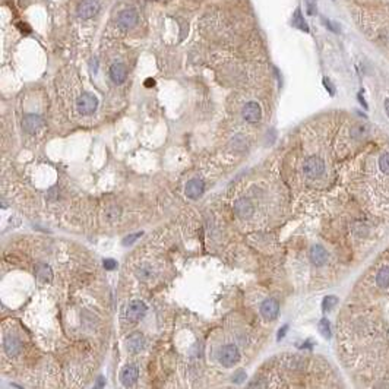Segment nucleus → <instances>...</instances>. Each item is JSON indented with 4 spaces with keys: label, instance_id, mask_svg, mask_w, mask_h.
Wrapping results in <instances>:
<instances>
[{
    "label": "nucleus",
    "instance_id": "f257e3e1",
    "mask_svg": "<svg viewBox=\"0 0 389 389\" xmlns=\"http://www.w3.org/2000/svg\"><path fill=\"white\" fill-rule=\"evenodd\" d=\"M239 359H240V353L234 344L222 345L218 350V360L224 367H233L239 362Z\"/></svg>",
    "mask_w": 389,
    "mask_h": 389
},
{
    "label": "nucleus",
    "instance_id": "f03ea898",
    "mask_svg": "<svg viewBox=\"0 0 389 389\" xmlns=\"http://www.w3.org/2000/svg\"><path fill=\"white\" fill-rule=\"evenodd\" d=\"M303 171L309 179H317L325 171V163L320 157H309L303 164Z\"/></svg>",
    "mask_w": 389,
    "mask_h": 389
},
{
    "label": "nucleus",
    "instance_id": "7ed1b4c3",
    "mask_svg": "<svg viewBox=\"0 0 389 389\" xmlns=\"http://www.w3.org/2000/svg\"><path fill=\"white\" fill-rule=\"evenodd\" d=\"M146 310H148V307H146V304L144 303V301H141V300H133V301H130V304L127 306V310H126V317H127V320H130V322H139V320H142L144 319V316L146 315Z\"/></svg>",
    "mask_w": 389,
    "mask_h": 389
},
{
    "label": "nucleus",
    "instance_id": "20e7f679",
    "mask_svg": "<svg viewBox=\"0 0 389 389\" xmlns=\"http://www.w3.org/2000/svg\"><path fill=\"white\" fill-rule=\"evenodd\" d=\"M97 107H98L97 97L93 96V94H88V93L82 94L81 97L78 98V101H76V108H78V111H79L81 114H85V116L93 114V113L97 110Z\"/></svg>",
    "mask_w": 389,
    "mask_h": 389
},
{
    "label": "nucleus",
    "instance_id": "39448f33",
    "mask_svg": "<svg viewBox=\"0 0 389 389\" xmlns=\"http://www.w3.org/2000/svg\"><path fill=\"white\" fill-rule=\"evenodd\" d=\"M136 22H138V13L132 7L122 10L120 15H119V18H117L119 28H122L123 31H127V29L133 28L136 25Z\"/></svg>",
    "mask_w": 389,
    "mask_h": 389
},
{
    "label": "nucleus",
    "instance_id": "423d86ee",
    "mask_svg": "<svg viewBox=\"0 0 389 389\" xmlns=\"http://www.w3.org/2000/svg\"><path fill=\"white\" fill-rule=\"evenodd\" d=\"M280 313V304L275 298H267L261 304V315L267 320H275Z\"/></svg>",
    "mask_w": 389,
    "mask_h": 389
},
{
    "label": "nucleus",
    "instance_id": "0eeeda50",
    "mask_svg": "<svg viewBox=\"0 0 389 389\" xmlns=\"http://www.w3.org/2000/svg\"><path fill=\"white\" fill-rule=\"evenodd\" d=\"M234 214L242 218V219H247L253 215L255 212V208H253V203L246 199V197H242V199H237L236 203H234Z\"/></svg>",
    "mask_w": 389,
    "mask_h": 389
},
{
    "label": "nucleus",
    "instance_id": "6e6552de",
    "mask_svg": "<svg viewBox=\"0 0 389 389\" xmlns=\"http://www.w3.org/2000/svg\"><path fill=\"white\" fill-rule=\"evenodd\" d=\"M243 119L249 123H258L262 117V110H261V105L255 101H250L247 104H244L243 107Z\"/></svg>",
    "mask_w": 389,
    "mask_h": 389
},
{
    "label": "nucleus",
    "instance_id": "1a4fd4ad",
    "mask_svg": "<svg viewBox=\"0 0 389 389\" xmlns=\"http://www.w3.org/2000/svg\"><path fill=\"white\" fill-rule=\"evenodd\" d=\"M99 9L97 0H82L78 6V16H81L82 19H90L93 16H96Z\"/></svg>",
    "mask_w": 389,
    "mask_h": 389
},
{
    "label": "nucleus",
    "instance_id": "9d476101",
    "mask_svg": "<svg viewBox=\"0 0 389 389\" xmlns=\"http://www.w3.org/2000/svg\"><path fill=\"white\" fill-rule=\"evenodd\" d=\"M139 376V367L136 365H129L120 372V381L123 387H132Z\"/></svg>",
    "mask_w": 389,
    "mask_h": 389
},
{
    "label": "nucleus",
    "instance_id": "9b49d317",
    "mask_svg": "<svg viewBox=\"0 0 389 389\" xmlns=\"http://www.w3.org/2000/svg\"><path fill=\"white\" fill-rule=\"evenodd\" d=\"M3 348L9 357H16L22 350V344L15 335H6L3 340Z\"/></svg>",
    "mask_w": 389,
    "mask_h": 389
},
{
    "label": "nucleus",
    "instance_id": "f8f14e48",
    "mask_svg": "<svg viewBox=\"0 0 389 389\" xmlns=\"http://www.w3.org/2000/svg\"><path fill=\"white\" fill-rule=\"evenodd\" d=\"M144 345H145V340H144V335L139 334V332H135V334L129 335L127 340H126V348L132 354H136V353L142 351Z\"/></svg>",
    "mask_w": 389,
    "mask_h": 389
},
{
    "label": "nucleus",
    "instance_id": "ddd939ff",
    "mask_svg": "<svg viewBox=\"0 0 389 389\" xmlns=\"http://www.w3.org/2000/svg\"><path fill=\"white\" fill-rule=\"evenodd\" d=\"M203 191H205V183H203V180H200V179H192V180H189L188 183H186V189H185V192H186V196L188 197H191V199H197V197H200L202 196V194H203Z\"/></svg>",
    "mask_w": 389,
    "mask_h": 389
},
{
    "label": "nucleus",
    "instance_id": "4468645a",
    "mask_svg": "<svg viewBox=\"0 0 389 389\" xmlns=\"http://www.w3.org/2000/svg\"><path fill=\"white\" fill-rule=\"evenodd\" d=\"M43 124V120L38 114H26L22 120V127L26 133H35Z\"/></svg>",
    "mask_w": 389,
    "mask_h": 389
},
{
    "label": "nucleus",
    "instance_id": "2eb2a0df",
    "mask_svg": "<svg viewBox=\"0 0 389 389\" xmlns=\"http://www.w3.org/2000/svg\"><path fill=\"white\" fill-rule=\"evenodd\" d=\"M126 76H127V69L123 63H114L110 68V78L114 84H117V85L123 84Z\"/></svg>",
    "mask_w": 389,
    "mask_h": 389
},
{
    "label": "nucleus",
    "instance_id": "dca6fc26",
    "mask_svg": "<svg viewBox=\"0 0 389 389\" xmlns=\"http://www.w3.org/2000/svg\"><path fill=\"white\" fill-rule=\"evenodd\" d=\"M310 259L315 265H323L328 259V253H326L325 247H322L319 244L313 246L310 250Z\"/></svg>",
    "mask_w": 389,
    "mask_h": 389
},
{
    "label": "nucleus",
    "instance_id": "f3484780",
    "mask_svg": "<svg viewBox=\"0 0 389 389\" xmlns=\"http://www.w3.org/2000/svg\"><path fill=\"white\" fill-rule=\"evenodd\" d=\"M35 274H37L38 280L43 281V283H50L53 280V271L46 264H38L35 267Z\"/></svg>",
    "mask_w": 389,
    "mask_h": 389
},
{
    "label": "nucleus",
    "instance_id": "a211bd4d",
    "mask_svg": "<svg viewBox=\"0 0 389 389\" xmlns=\"http://www.w3.org/2000/svg\"><path fill=\"white\" fill-rule=\"evenodd\" d=\"M292 26L298 28L300 31L309 32V26H307V24H306V21H304V18H303V13H301L300 7L295 9V12H294V15H292Z\"/></svg>",
    "mask_w": 389,
    "mask_h": 389
},
{
    "label": "nucleus",
    "instance_id": "6ab92c4d",
    "mask_svg": "<svg viewBox=\"0 0 389 389\" xmlns=\"http://www.w3.org/2000/svg\"><path fill=\"white\" fill-rule=\"evenodd\" d=\"M376 283H378V286L382 287V289L389 287V267L382 268V269L378 272V275H376Z\"/></svg>",
    "mask_w": 389,
    "mask_h": 389
},
{
    "label": "nucleus",
    "instance_id": "aec40b11",
    "mask_svg": "<svg viewBox=\"0 0 389 389\" xmlns=\"http://www.w3.org/2000/svg\"><path fill=\"white\" fill-rule=\"evenodd\" d=\"M337 303H338V298L335 295H328L322 301V309L323 310H331V309H334L337 306Z\"/></svg>",
    "mask_w": 389,
    "mask_h": 389
},
{
    "label": "nucleus",
    "instance_id": "412c9836",
    "mask_svg": "<svg viewBox=\"0 0 389 389\" xmlns=\"http://www.w3.org/2000/svg\"><path fill=\"white\" fill-rule=\"evenodd\" d=\"M319 331L325 338H331V326H329V320L328 319H322L319 322Z\"/></svg>",
    "mask_w": 389,
    "mask_h": 389
},
{
    "label": "nucleus",
    "instance_id": "4be33fe9",
    "mask_svg": "<svg viewBox=\"0 0 389 389\" xmlns=\"http://www.w3.org/2000/svg\"><path fill=\"white\" fill-rule=\"evenodd\" d=\"M142 236V231H139V233H135V234H129V236H126L124 239H123V246H130V244H133L139 237Z\"/></svg>",
    "mask_w": 389,
    "mask_h": 389
},
{
    "label": "nucleus",
    "instance_id": "5701e85b",
    "mask_svg": "<svg viewBox=\"0 0 389 389\" xmlns=\"http://www.w3.org/2000/svg\"><path fill=\"white\" fill-rule=\"evenodd\" d=\"M379 167L384 173L389 174V154H384L381 158H379Z\"/></svg>",
    "mask_w": 389,
    "mask_h": 389
},
{
    "label": "nucleus",
    "instance_id": "b1692460",
    "mask_svg": "<svg viewBox=\"0 0 389 389\" xmlns=\"http://www.w3.org/2000/svg\"><path fill=\"white\" fill-rule=\"evenodd\" d=\"M102 265H104V269H107V271H113L117 268V262L114 259H104Z\"/></svg>",
    "mask_w": 389,
    "mask_h": 389
},
{
    "label": "nucleus",
    "instance_id": "393cba45",
    "mask_svg": "<svg viewBox=\"0 0 389 389\" xmlns=\"http://www.w3.org/2000/svg\"><path fill=\"white\" fill-rule=\"evenodd\" d=\"M243 379H246V372L244 370H237L236 373H234V376H233V381L236 382V384H242L243 382Z\"/></svg>",
    "mask_w": 389,
    "mask_h": 389
},
{
    "label": "nucleus",
    "instance_id": "a878e982",
    "mask_svg": "<svg viewBox=\"0 0 389 389\" xmlns=\"http://www.w3.org/2000/svg\"><path fill=\"white\" fill-rule=\"evenodd\" d=\"M366 130H367V127H366L365 124H360V126H357V127L353 129V135H354L356 138H359V136H363V135L366 133Z\"/></svg>",
    "mask_w": 389,
    "mask_h": 389
},
{
    "label": "nucleus",
    "instance_id": "bb28decb",
    "mask_svg": "<svg viewBox=\"0 0 389 389\" xmlns=\"http://www.w3.org/2000/svg\"><path fill=\"white\" fill-rule=\"evenodd\" d=\"M323 85H325V88L329 91V94H331V96H334V94H335V90H334V87H332V84H331V81H329L328 78H325V79H323Z\"/></svg>",
    "mask_w": 389,
    "mask_h": 389
},
{
    "label": "nucleus",
    "instance_id": "cd10ccee",
    "mask_svg": "<svg viewBox=\"0 0 389 389\" xmlns=\"http://www.w3.org/2000/svg\"><path fill=\"white\" fill-rule=\"evenodd\" d=\"M287 331H289V325H284L280 331H278V335H277V340L278 341H281L284 337H286V334H287Z\"/></svg>",
    "mask_w": 389,
    "mask_h": 389
},
{
    "label": "nucleus",
    "instance_id": "c85d7f7f",
    "mask_svg": "<svg viewBox=\"0 0 389 389\" xmlns=\"http://www.w3.org/2000/svg\"><path fill=\"white\" fill-rule=\"evenodd\" d=\"M316 3V0H307V6H309V13H313V4Z\"/></svg>",
    "mask_w": 389,
    "mask_h": 389
},
{
    "label": "nucleus",
    "instance_id": "c756f323",
    "mask_svg": "<svg viewBox=\"0 0 389 389\" xmlns=\"http://www.w3.org/2000/svg\"><path fill=\"white\" fill-rule=\"evenodd\" d=\"M154 85H155V81H154V79H149V78H148V79L145 81V87H146V88H151V87H154Z\"/></svg>",
    "mask_w": 389,
    "mask_h": 389
},
{
    "label": "nucleus",
    "instance_id": "7c9ffc66",
    "mask_svg": "<svg viewBox=\"0 0 389 389\" xmlns=\"http://www.w3.org/2000/svg\"><path fill=\"white\" fill-rule=\"evenodd\" d=\"M104 385H105V381H104L102 376H99L97 379V385H96V387H97V388H101V387H104Z\"/></svg>",
    "mask_w": 389,
    "mask_h": 389
},
{
    "label": "nucleus",
    "instance_id": "2f4dec72",
    "mask_svg": "<svg viewBox=\"0 0 389 389\" xmlns=\"http://www.w3.org/2000/svg\"><path fill=\"white\" fill-rule=\"evenodd\" d=\"M18 26H19V29H21V31H26V32H29V28H28V26H25V24H22V22H21Z\"/></svg>",
    "mask_w": 389,
    "mask_h": 389
},
{
    "label": "nucleus",
    "instance_id": "473e14b6",
    "mask_svg": "<svg viewBox=\"0 0 389 389\" xmlns=\"http://www.w3.org/2000/svg\"><path fill=\"white\" fill-rule=\"evenodd\" d=\"M384 104H385V111H387V114L389 116V98H387V99H385V102H384Z\"/></svg>",
    "mask_w": 389,
    "mask_h": 389
}]
</instances>
